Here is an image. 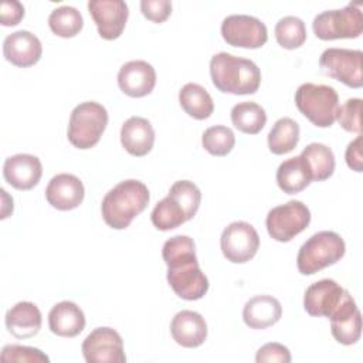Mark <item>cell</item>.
<instances>
[{"label": "cell", "mask_w": 363, "mask_h": 363, "mask_svg": "<svg viewBox=\"0 0 363 363\" xmlns=\"http://www.w3.org/2000/svg\"><path fill=\"white\" fill-rule=\"evenodd\" d=\"M169 196H172L184 210L187 220H191L201 201V193L200 189L190 180H179L174 182L169 190Z\"/></svg>", "instance_id": "cell-34"}, {"label": "cell", "mask_w": 363, "mask_h": 363, "mask_svg": "<svg viewBox=\"0 0 363 363\" xmlns=\"http://www.w3.org/2000/svg\"><path fill=\"white\" fill-rule=\"evenodd\" d=\"M336 121L345 130L360 135L362 133V99L360 98L347 99L342 106H339L336 113Z\"/></svg>", "instance_id": "cell-36"}, {"label": "cell", "mask_w": 363, "mask_h": 363, "mask_svg": "<svg viewBox=\"0 0 363 363\" xmlns=\"http://www.w3.org/2000/svg\"><path fill=\"white\" fill-rule=\"evenodd\" d=\"M275 38L282 48H299L306 41L305 23L295 16L282 17L275 26Z\"/></svg>", "instance_id": "cell-32"}, {"label": "cell", "mask_w": 363, "mask_h": 363, "mask_svg": "<svg viewBox=\"0 0 363 363\" xmlns=\"http://www.w3.org/2000/svg\"><path fill=\"white\" fill-rule=\"evenodd\" d=\"M231 122L240 132L257 135L267 123V113L255 102H240L231 109Z\"/></svg>", "instance_id": "cell-28"}, {"label": "cell", "mask_w": 363, "mask_h": 363, "mask_svg": "<svg viewBox=\"0 0 363 363\" xmlns=\"http://www.w3.org/2000/svg\"><path fill=\"white\" fill-rule=\"evenodd\" d=\"M118 85L128 96H146L156 85V71L143 60L129 61L123 64L118 72Z\"/></svg>", "instance_id": "cell-16"}, {"label": "cell", "mask_w": 363, "mask_h": 363, "mask_svg": "<svg viewBox=\"0 0 363 363\" xmlns=\"http://www.w3.org/2000/svg\"><path fill=\"white\" fill-rule=\"evenodd\" d=\"M210 75L214 86L224 94H255L261 84V71L254 61L228 52L211 57Z\"/></svg>", "instance_id": "cell-2"}, {"label": "cell", "mask_w": 363, "mask_h": 363, "mask_svg": "<svg viewBox=\"0 0 363 363\" xmlns=\"http://www.w3.org/2000/svg\"><path fill=\"white\" fill-rule=\"evenodd\" d=\"M220 247L227 261L244 264L255 257L259 248V235L250 223L234 221L223 230Z\"/></svg>", "instance_id": "cell-10"}, {"label": "cell", "mask_w": 363, "mask_h": 363, "mask_svg": "<svg viewBox=\"0 0 363 363\" xmlns=\"http://www.w3.org/2000/svg\"><path fill=\"white\" fill-rule=\"evenodd\" d=\"M48 26L55 35L62 38H71L82 30L84 18L75 7L61 6L50 13Z\"/></svg>", "instance_id": "cell-31"}, {"label": "cell", "mask_w": 363, "mask_h": 363, "mask_svg": "<svg viewBox=\"0 0 363 363\" xmlns=\"http://www.w3.org/2000/svg\"><path fill=\"white\" fill-rule=\"evenodd\" d=\"M48 326L57 336L75 337L85 328V315L77 303L62 301L51 308L48 313Z\"/></svg>", "instance_id": "cell-23"}, {"label": "cell", "mask_w": 363, "mask_h": 363, "mask_svg": "<svg viewBox=\"0 0 363 363\" xmlns=\"http://www.w3.org/2000/svg\"><path fill=\"white\" fill-rule=\"evenodd\" d=\"M89 14L104 40H116L125 30L129 10L122 0H89Z\"/></svg>", "instance_id": "cell-14"}, {"label": "cell", "mask_w": 363, "mask_h": 363, "mask_svg": "<svg viewBox=\"0 0 363 363\" xmlns=\"http://www.w3.org/2000/svg\"><path fill=\"white\" fill-rule=\"evenodd\" d=\"M24 17V6L17 0H4L0 4V20L6 27L17 26Z\"/></svg>", "instance_id": "cell-39"}, {"label": "cell", "mask_w": 363, "mask_h": 363, "mask_svg": "<svg viewBox=\"0 0 363 363\" xmlns=\"http://www.w3.org/2000/svg\"><path fill=\"white\" fill-rule=\"evenodd\" d=\"M150 220L152 224L160 231L177 228L183 223L189 221L183 207L169 194L155 206L150 214Z\"/></svg>", "instance_id": "cell-30"}, {"label": "cell", "mask_w": 363, "mask_h": 363, "mask_svg": "<svg viewBox=\"0 0 363 363\" xmlns=\"http://www.w3.org/2000/svg\"><path fill=\"white\" fill-rule=\"evenodd\" d=\"M201 145L213 156H227L235 145V136L230 128L216 125L203 132Z\"/></svg>", "instance_id": "cell-33"}, {"label": "cell", "mask_w": 363, "mask_h": 363, "mask_svg": "<svg viewBox=\"0 0 363 363\" xmlns=\"http://www.w3.org/2000/svg\"><path fill=\"white\" fill-rule=\"evenodd\" d=\"M299 142V125L291 118L278 119L268 133V147L274 155H285Z\"/></svg>", "instance_id": "cell-29"}, {"label": "cell", "mask_w": 363, "mask_h": 363, "mask_svg": "<svg viewBox=\"0 0 363 363\" xmlns=\"http://www.w3.org/2000/svg\"><path fill=\"white\" fill-rule=\"evenodd\" d=\"M221 35L233 47L259 48L268 40L267 26L257 17L247 14H231L221 23Z\"/></svg>", "instance_id": "cell-12"}, {"label": "cell", "mask_w": 363, "mask_h": 363, "mask_svg": "<svg viewBox=\"0 0 363 363\" xmlns=\"http://www.w3.org/2000/svg\"><path fill=\"white\" fill-rule=\"evenodd\" d=\"M345 251L346 245L339 234L333 231H319L301 245L296 257L298 271L302 275H313L340 261Z\"/></svg>", "instance_id": "cell-4"}, {"label": "cell", "mask_w": 363, "mask_h": 363, "mask_svg": "<svg viewBox=\"0 0 363 363\" xmlns=\"http://www.w3.org/2000/svg\"><path fill=\"white\" fill-rule=\"evenodd\" d=\"M352 295L333 279H320L309 285L303 295V308L311 316L330 319Z\"/></svg>", "instance_id": "cell-11"}, {"label": "cell", "mask_w": 363, "mask_h": 363, "mask_svg": "<svg viewBox=\"0 0 363 363\" xmlns=\"http://www.w3.org/2000/svg\"><path fill=\"white\" fill-rule=\"evenodd\" d=\"M311 182H323L335 172V155L332 149L323 143H309L299 155Z\"/></svg>", "instance_id": "cell-25"}, {"label": "cell", "mask_w": 363, "mask_h": 363, "mask_svg": "<svg viewBox=\"0 0 363 363\" xmlns=\"http://www.w3.org/2000/svg\"><path fill=\"white\" fill-rule=\"evenodd\" d=\"M43 174V164L34 155L18 153L10 156L3 164L4 180L17 190H30L38 184Z\"/></svg>", "instance_id": "cell-17"}, {"label": "cell", "mask_w": 363, "mask_h": 363, "mask_svg": "<svg viewBox=\"0 0 363 363\" xmlns=\"http://www.w3.org/2000/svg\"><path fill=\"white\" fill-rule=\"evenodd\" d=\"M140 11L147 20L163 23L172 14V3L169 0H142Z\"/></svg>", "instance_id": "cell-38"}, {"label": "cell", "mask_w": 363, "mask_h": 363, "mask_svg": "<svg viewBox=\"0 0 363 363\" xmlns=\"http://www.w3.org/2000/svg\"><path fill=\"white\" fill-rule=\"evenodd\" d=\"M257 363H289L291 362V352L286 346L271 342L261 346L255 354Z\"/></svg>", "instance_id": "cell-37"}, {"label": "cell", "mask_w": 363, "mask_h": 363, "mask_svg": "<svg viewBox=\"0 0 363 363\" xmlns=\"http://www.w3.org/2000/svg\"><path fill=\"white\" fill-rule=\"evenodd\" d=\"M278 187L286 194H295L306 189L311 177L299 156L284 160L277 170Z\"/></svg>", "instance_id": "cell-27"}, {"label": "cell", "mask_w": 363, "mask_h": 363, "mask_svg": "<svg viewBox=\"0 0 363 363\" xmlns=\"http://www.w3.org/2000/svg\"><path fill=\"white\" fill-rule=\"evenodd\" d=\"M41 54V41L37 35L27 30L14 31L9 34L3 41V55L16 67H31L40 61Z\"/></svg>", "instance_id": "cell-15"}, {"label": "cell", "mask_w": 363, "mask_h": 363, "mask_svg": "<svg viewBox=\"0 0 363 363\" xmlns=\"http://www.w3.org/2000/svg\"><path fill=\"white\" fill-rule=\"evenodd\" d=\"M149 199V189L145 183L135 179L123 180L102 199V218L108 227L123 230L146 208Z\"/></svg>", "instance_id": "cell-3"}, {"label": "cell", "mask_w": 363, "mask_h": 363, "mask_svg": "<svg viewBox=\"0 0 363 363\" xmlns=\"http://www.w3.org/2000/svg\"><path fill=\"white\" fill-rule=\"evenodd\" d=\"M330 332L336 342L354 345L362 336V315L353 298H350L332 318Z\"/></svg>", "instance_id": "cell-24"}, {"label": "cell", "mask_w": 363, "mask_h": 363, "mask_svg": "<svg viewBox=\"0 0 363 363\" xmlns=\"http://www.w3.org/2000/svg\"><path fill=\"white\" fill-rule=\"evenodd\" d=\"M108 125V112L105 106L95 101H88L77 105L69 116L68 140L74 147H94Z\"/></svg>", "instance_id": "cell-6"}, {"label": "cell", "mask_w": 363, "mask_h": 363, "mask_svg": "<svg viewBox=\"0 0 363 363\" xmlns=\"http://www.w3.org/2000/svg\"><path fill=\"white\" fill-rule=\"evenodd\" d=\"M173 340L183 347H199L207 339V323L204 318L194 311H180L170 323Z\"/></svg>", "instance_id": "cell-19"}, {"label": "cell", "mask_w": 363, "mask_h": 363, "mask_svg": "<svg viewBox=\"0 0 363 363\" xmlns=\"http://www.w3.org/2000/svg\"><path fill=\"white\" fill-rule=\"evenodd\" d=\"M179 102L183 111L197 121L210 118L214 111L211 95L201 85L194 82H189L182 86L179 91Z\"/></svg>", "instance_id": "cell-26"}, {"label": "cell", "mask_w": 363, "mask_h": 363, "mask_svg": "<svg viewBox=\"0 0 363 363\" xmlns=\"http://www.w3.org/2000/svg\"><path fill=\"white\" fill-rule=\"evenodd\" d=\"M167 265V282L174 294L186 301L201 299L208 291V279L200 269L194 241L189 235H174L162 248Z\"/></svg>", "instance_id": "cell-1"}, {"label": "cell", "mask_w": 363, "mask_h": 363, "mask_svg": "<svg viewBox=\"0 0 363 363\" xmlns=\"http://www.w3.org/2000/svg\"><path fill=\"white\" fill-rule=\"evenodd\" d=\"M362 58L363 52L360 50L328 48L320 54L319 65L328 77L345 84L346 86L362 88Z\"/></svg>", "instance_id": "cell-9"}, {"label": "cell", "mask_w": 363, "mask_h": 363, "mask_svg": "<svg viewBox=\"0 0 363 363\" xmlns=\"http://www.w3.org/2000/svg\"><path fill=\"white\" fill-rule=\"evenodd\" d=\"M41 312L33 302H17L6 313V328L17 339L35 336L41 329Z\"/></svg>", "instance_id": "cell-21"}, {"label": "cell", "mask_w": 363, "mask_h": 363, "mask_svg": "<svg viewBox=\"0 0 363 363\" xmlns=\"http://www.w3.org/2000/svg\"><path fill=\"white\" fill-rule=\"evenodd\" d=\"M282 316L279 301L271 295H257L248 299L242 309V320L251 329H267Z\"/></svg>", "instance_id": "cell-22"}, {"label": "cell", "mask_w": 363, "mask_h": 363, "mask_svg": "<svg viewBox=\"0 0 363 363\" xmlns=\"http://www.w3.org/2000/svg\"><path fill=\"white\" fill-rule=\"evenodd\" d=\"M121 143L129 155L146 156L155 143L153 126L142 116H130L121 128Z\"/></svg>", "instance_id": "cell-20"}, {"label": "cell", "mask_w": 363, "mask_h": 363, "mask_svg": "<svg viewBox=\"0 0 363 363\" xmlns=\"http://www.w3.org/2000/svg\"><path fill=\"white\" fill-rule=\"evenodd\" d=\"M0 362L3 363H48L50 357L40 349L21 346V345H7L1 349Z\"/></svg>", "instance_id": "cell-35"}, {"label": "cell", "mask_w": 363, "mask_h": 363, "mask_svg": "<svg viewBox=\"0 0 363 363\" xmlns=\"http://www.w3.org/2000/svg\"><path fill=\"white\" fill-rule=\"evenodd\" d=\"M88 363H125L122 336L112 328L102 326L94 329L81 346Z\"/></svg>", "instance_id": "cell-13"}, {"label": "cell", "mask_w": 363, "mask_h": 363, "mask_svg": "<svg viewBox=\"0 0 363 363\" xmlns=\"http://www.w3.org/2000/svg\"><path fill=\"white\" fill-rule=\"evenodd\" d=\"M295 105L315 126L329 128L336 121L339 95L329 85L306 82L296 89Z\"/></svg>", "instance_id": "cell-5"}, {"label": "cell", "mask_w": 363, "mask_h": 363, "mask_svg": "<svg viewBox=\"0 0 363 363\" xmlns=\"http://www.w3.org/2000/svg\"><path fill=\"white\" fill-rule=\"evenodd\" d=\"M82 182L69 173H60L54 176L45 189V199L48 204L57 210L68 211L77 208L84 200Z\"/></svg>", "instance_id": "cell-18"}, {"label": "cell", "mask_w": 363, "mask_h": 363, "mask_svg": "<svg viewBox=\"0 0 363 363\" xmlns=\"http://www.w3.org/2000/svg\"><path fill=\"white\" fill-rule=\"evenodd\" d=\"M345 159L347 166L354 170V172H362L363 170V156H362V135H357L354 140H352L345 153Z\"/></svg>", "instance_id": "cell-40"}, {"label": "cell", "mask_w": 363, "mask_h": 363, "mask_svg": "<svg viewBox=\"0 0 363 363\" xmlns=\"http://www.w3.org/2000/svg\"><path fill=\"white\" fill-rule=\"evenodd\" d=\"M312 28L319 40L357 38L363 33V14L360 6L347 4L340 10H326L315 16Z\"/></svg>", "instance_id": "cell-7"}, {"label": "cell", "mask_w": 363, "mask_h": 363, "mask_svg": "<svg viewBox=\"0 0 363 363\" xmlns=\"http://www.w3.org/2000/svg\"><path fill=\"white\" fill-rule=\"evenodd\" d=\"M311 223V211L299 200H291L285 204L271 208L267 214V231L275 241L288 242L301 234Z\"/></svg>", "instance_id": "cell-8"}]
</instances>
